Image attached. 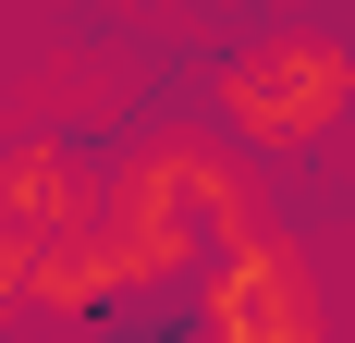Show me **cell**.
I'll return each mask as SVG.
<instances>
[{"label":"cell","mask_w":355,"mask_h":343,"mask_svg":"<svg viewBox=\"0 0 355 343\" xmlns=\"http://www.w3.org/2000/svg\"><path fill=\"white\" fill-rule=\"evenodd\" d=\"M245 221H257V172H245V147H220V135H147L98 184V245L123 258V282H184Z\"/></svg>","instance_id":"obj_1"},{"label":"cell","mask_w":355,"mask_h":343,"mask_svg":"<svg viewBox=\"0 0 355 343\" xmlns=\"http://www.w3.org/2000/svg\"><path fill=\"white\" fill-rule=\"evenodd\" d=\"M343 110H355V49L319 25H282V37L220 62V123L245 147H319Z\"/></svg>","instance_id":"obj_2"},{"label":"cell","mask_w":355,"mask_h":343,"mask_svg":"<svg viewBox=\"0 0 355 343\" xmlns=\"http://www.w3.org/2000/svg\"><path fill=\"white\" fill-rule=\"evenodd\" d=\"M196 319H209L220 343H306L319 331V294H306V258H294L270 221H245V233H220L209 258H196Z\"/></svg>","instance_id":"obj_3"},{"label":"cell","mask_w":355,"mask_h":343,"mask_svg":"<svg viewBox=\"0 0 355 343\" xmlns=\"http://www.w3.org/2000/svg\"><path fill=\"white\" fill-rule=\"evenodd\" d=\"M0 221L25 245H62V233H98V184H86V160H73L62 135H37L0 160Z\"/></svg>","instance_id":"obj_4"}]
</instances>
